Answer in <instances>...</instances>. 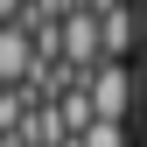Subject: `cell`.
Segmentation results:
<instances>
[{
    "instance_id": "3957f363",
    "label": "cell",
    "mask_w": 147,
    "mask_h": 147,
    "mask_svg": "<svg viewBox=\"0 0 147 147\" xmlns=\"http://www.w3.org/2000/svg\"><path fill=\"white\" fill-rule=\"evenodd\" d=\"M98 35H105V63H126L133 49H147V14L112 7V14H98Z\"/></svg>"
},
{
    "instance_id": "52a82bcc",
    "label": "cell",
    "mask_w": 147,
    "mask_h": 147,
    "mask_svg": "<svg viewBox=\"0 0 147 147\" xmlns=\"http://www.w3.org/2000/svg\"><path fill=\"white\" fill-rule=\"evenodd\" d=\"M140 147H147V126H140Z\"/></svg>"
},
{
    "instance_id": "6da1fadb",
    "label": "cell",
    "mask_w": 147,
    "mask_h": 147,
    "mask_svg": "<svg viewBox=\"0 0 147 147\" xmlns=\"http://www.w3.org/2000/svg\"><path fill=\"white\" fill-rule=\"evenodd\" d=\"M84 91H91V105H98L105 126H126V112L140 105V70H133V63H98V70L84 77Z\"/></svg>"
},
{
    "instance_id": "7a4b0ae2",
    "label": "cell",
    "mask_w": 147,
    "mask_h": 147,
    "mask_svg": "<svg viewBox=\"0 0 147 147\" xmlns=\"http://www.w3.org/2000/svg\"><path fill=\"white\" fill-rule=\"evenodd\" d=\"M35 70H42V56H35V35H28L21 21H7V28H0V91L28 84Z\"/></svg>"
},
{
    "instance_id": "8992f818",
    "label": "cell",
    "mask_w": 147,
    "mask_h": 147,
    "mask_svg": "<svg viewBox=\"0 0 147 147\" xmlns=\"http://www.w3.org/2000/svg\"><path fill=\"white\" fill-rule=\"evenodd\" d=\"M0 147H21V140H7V133H0Z\"/></svg>"
},
{
    "instance_id": "ba28073f",
    "label": "cell",
    "mask_w": 147,
    "mask_h": 147,
    "mask_svg": "<svg viewBox=\"0 0 147 147\" xmlns=\"http://www.w3.org/2000/svg\"><path fill=\"white\" fill-rule=\"evenodd\" d=\"M0 28H7V21H0Z\"/></svg>"
},
{
    "instance_id": "5b68a950",
    "label": "cell",
    "mask_w": 147,
    "mask_h": 147,
    "mask_svg": "<svg viewBox=\"0 0 147 147\" xmlns=\"http://www.w3.org/2000/svg\"><path fill=\"white\" fill-rule=\"evenodd\" d=\"M140 105H147V70H140Z\"/></svg>"
},
{
    "instance_id": "277c9868",
    "label": "cell",
    "mask_w": 147,
    "mask_h": 147,
    "mask_svg": "<svg viewBox=\"0 0 147 147\" xmlns=\"http://www.w3.org/2000/svg\"><path fill=\"white\" fill-rule=\"evenodd\" d=\"M84 147H126V126H105V119H98V126L84 133Z\"/></svg>"
}]
</instances>
